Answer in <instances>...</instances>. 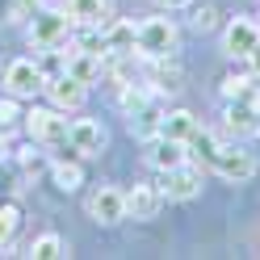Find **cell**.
Instances as JSON below:
<instances>
[{
    "mask_svg": "<svg viewBox=\"0 0 260 260\" xmlns=\"http://www.w3.org/2000/svg\"><path fill=\"white\" fill-rule=\"evenodd\" d=\"M135 46L143 59H172L176 51V25L168 17H147L135 25Z\"/></svg>",
    "mask_w": 260,
    "mask_h": 260,
    "instance_id": "6da1fadb",
    "label": "cell"
},
{
    "mask_svg": "<svg viewBox=\"0 0 260 260\" xmlns=\"http://www.w3.org/2000/svg\"><path fill=\"white\" fill-rule=\"evenodd\" d=\"M72 17L68 13H38L34 25H29V46L34 51H42V46H68V34H72Z\"/></svg>",
    "mask_w": 260,
    "mask_h": 260,
    "instance_id": "7a4b0ae2",
    "label": "cell"
},
{
    "mask_svg": "<svg viewBox=\"0 0 260 260\" xmlns=\"http://www.w3.org/2000/svg\"><path fill=\"white\" fill-rule=\"evenodd\" d=\"M46 84V76L38 68V59H13L9 68H5V88L9 96H38Z\"/></svg>",
    "mask_w": 260,
    "mask_h": 260,
    "instance_id": "3957f363",
    "label": "cell"
},
{
    "mask_svg": "<svg viewBox=\"0 0 260 260\" xmlns=\"http://www.w3.org/2000/svg\"><path fill=\"white\" fill-rule=\"evenodd\" d=\"M25 130L29 139L38 143H68V118H63V109H29L25 113Z\"/></svg>",
    "mask_w": 260,
    "mask_h": 260,
    "instance_id": "277c9868",
    "label": "cell"
},
{
    "mask_svg": "<svg viewBox=\"0 0 260 260\" xmlns=\"http://www.w3.org/2000/svg\"><path fill=\"white\" fill-rule=\"evenodd\" d=\"M159 193H164V202H193L202 193V168L185 159L181 168L164 172V189H159Z\"/></svg>",
    "mask_w": 260,
    "mask_h": 260,
    "instance_id": "5b68a950",
    "label": "cell"
},
{
    "mask_svg": "<svg viewBox=\"0 0 260 260\" xmlns=\"http://www.w3.org/2000/svg\"><path fill=\"white\" fill-rule=\"evenodd\" d=\"M88 218L101 222V226H118V222L126 218V193L113 189V185H101V189L88 198Z\"/></svg>",
    "mask_w": 260,
    "mask_h": 260,
    "instance_id": "8992f818",
    "label": "cell"
},
{
    "mask_svg": "<svg viewBox=\"0 0 260 260\" xmlns=\"http://www.w3.org/2000/svg\"><path fill=\"white\" fill-rule=\"evenodd\" d=\"M42 92L51 96V105L55 109H80L88 101V84H80L76 76H68V72H59V76H51L42 84Z\"/></svg>",
    "mask_w": 260,
    "mask_h": 260,
    "instance_id": "52a82bcc",
    "label": "cell"
},
{
    "mask_svg": "<svg viewBox=\"0 0 260 260\" xmlns=\"http://www.w3.org/2000/svg\"><path fill=\"white\" fill-rule=\"evenodd\" d=\"M214 172L222 176L226 185H243L256 176V155L252 151H239V147H222V155L214 159Z\"/></svg>",
    "mask_w": 260,
    "mask_h": 260,
    "instance_id": "ba28073f",
    "label": "cell"
},
{
    "mask_svg": "<svg viewBox=\"0 0 260 260\" xmlns=\"http://www.w3.org/2000/svg\"><path fill=\"white\" fill-rule=\"evenodd\" d=\"M68 143L76 155H101L105 151V126L92 122V118H76L68 126Z\"/></svg>",
    "mask_w": 260,
    "mask_h": 260,
    "instance_id": "9c48e42d",
    "label": "cell"
},
{
    "mask_svg": "<svg viewBox=\"0 0 260 260\" xmlns=\"http://www.w3.org/2000/svg\"><path fill=\"white\" fill-rule=\"evenodd\" d=\"M256 42H260V25L248 21V17H235L231 25H226V34H222V46H226L231 59H248L256 51Z\"/></svg>",
    "mask_w": 260,
    "mask_h": 260,
    "instance_id": "30bf717a",
    "label": "cell"
},
{
    "mask_svg": "<svg viewBox=\"0 0 260 260\" xmlns=\"http://www.w3.org/2000/svg\"><path fill=\"white\" fill-rule=\"evenodd\" d=\"M159 206H164V193H159L155 185H135V189H126V218L147 222V218L159 214Z\"/></svg>",
    "mask_w": 260,
    "mask_h": 260,
    "instance_id": "8fae6325",
    "label": "cell"
},
{
    "mask_svg": "<svg viewBox=\"0 0 260 260\" xmlns=\"http://www.w3.org/2000/svg\"><path fill=\"white\" fill-rule=\"evenodd\" d=\"M101 72H105V55L80 51V46H72V51H68V76H76L80 84H92V80H101Z\"/></svg>",
    "mask_w": 260,
    "mask_h": 260,
    "instance_id": "7c38bea8",
    "label": "cell"
},
{
    "mask_svg": "<svg viewBox=\"0 0 260 260\" xmlns=\"http://www.w3.org/2000/svg\"><path fill=\"white\" fill-rule=\"evenodd\" d=\"M198 135V118L189 109H168L164 122H159V139H172V143H189Z\"/></svg>",
    "mask_w": 260,
    "mask_h": 260,
    "instance_id": "4fadbf2b",
    "label": "cell"
},
{
    "mask_svg": "<svg viewBox=\"0 0 260 260\" xmlns=\"http://www.w3.org/2000/svg\"><path fill=\"white\" fill-rule=\"evenodd\" d=\"M130 135H135V139H159V122H164V109H159L155 101H147V105H143V109H135V113H130Z\"/></svg>",
    "mask_w": 260,
    "mask_h": 260,
    "instance_id": "5bb4252c",
    "label": "cell"
},
{
    "mask_svg": "<svg viewBox=\"0 0 260 260\" xmlns=\"http://www.w3.org/2000/svg\"><path fill=\"white\" fill-rule=\"evenodd\" d=\"M256 130H260V113H252L243 101L226 105V135H231V139H252Z\"/></svg>",
    "mask_w": 260,
    "mask_h": 260,
    "instance_id": "9a60e30c",
    "label": "cell"
},
{
    "mask_svg": "<svg viewBox=\"0 0 260 260\" xmlns=\"http://www.w3.org/2000/svg\"><path fill=\"white\" fill-rule=\"evenodd\" d=\"M147 159H151L155 172H172V168H181L189 159V147H185V143H172V139H155V147H151Z\"/></svg>",
    "mask_w": 260,
    "mask_h": 260,
    "instance_id": "2e32d148",
    "label": "cell"
},
{
    "mask_svg": "<svg viewBox=\"0 0 260 260\" xmlns=\"http://www.w3.org/2000/svg\"><path fill=\"white\" fill-rule=\"evenodd\" d=\"M185 147H189V159H198V168H214V159L222 155L218 135H210V130H202V126H198V135H193Z\"/></svg>",
    "mask_w": 260,
    "mask_h": 260,
    "instance_id": "e0dca14e",
    "label": "cell"
},
{
    "mask_svg": "<svg viewBox=\"0 0 260 260\" xmlns=\"http://www.w3.org/2000/svg\"><path fill=\"white\" fill-rule=\"evenodd\" d=\"M109 0H68V17L76 25H105Z\"/></svg>",
    "mask_w": 260,
    "mask_h": 260,
    "instance_id": "ac0fdd59",
    "label": "cell"
},
{
    "mask_svg": "<svg viewBox=\"0 0 260 260\" xmlns=\"http://www.w3.org/2000/svg\"><path fill=\"white\" fill-rule=\"evenodd\" d=\"M135 51V21L105 25V55H130Z\"/></svg>",
    "mask_w": 260,
    "mask_h": 260,
    "instance_id": "d6986e66",
    "label": "cell"
},
{
    "mask_svg": "<svg viewBox=\"0 0 260 260\" xmlns=\"http://www.w3.org/2000/svg\"><path fill=\"white\" fill-rule=\"evenodd\" d=\"M51 176H55V185H59L63 193H76L80 185H84V168H80V164H68V159L51 164Z\"/></svg>",
    "mask_w": 260,
    "mask_h": 260,
    "instance_id": "ffe728a7",
    "label": "cell"
},
{
    "mask_svg": "<svg viewBox=\"0 0 260 260\" xmlns=\"http://www.w3.org/2000/svg\"><path fill=\"white\" fill-rule=\"evenodd\" d=\"M29 256H34V260H55V256H68V243H63L55 231H46V235H38L34 243H29Z\"/></svg>",
    "mask_w": 260,
    "mask_h": 260,
    "instance_id": "44dd1931",
    "label": "cell"
},
{
    "mask_svg": "<svg viewBox=\"0 0 260 260\" xmlns=\"http://www.w3.org/2000/svg\"><path fill=\"white\" fill-rule=\"evenodd\" d=\"M147 101H155L151 96V88H143V84H122V96H118V105H122V113L130 118L135 109H143Z\"/></svg>",
    "mask_w": 260,
    "mask_h": 260,
    "instance_id": "7402d4cb",
    "label": "cell"
},
{
    "mask_svg": "<svg viewBox=\"0 0 260 260\" xmlns=\"http://www.w3.org/2000/svg\"><path fill=\"white\" fill-rule=\"evenodd\" d=\"M17 226H21V210L13 206V202H5V206H0V248H9V243H13Z\"/></svg>",
    "mask_w": 260,
    "mask_h": 260,
    "instance_id": "603a6c76",
    "label": "cell"
},
{
    "mask_svg": "<svg viewBox=\"0 0 260 260\" xmlns=\"http://www.w3.org/2000/svg\"><path fill=\"white\" fill-rule=\"evenodd\" d=\"M252 88H256L252 84V72H239V76H226L222 80V96H226V101H243Z\"/></svg>",
    "mask_w": 260,
    "mask_h": 260,
    "instance_id": "cb8c5ba5",
    "label": "cell"
},
{
    "mask_svg": "<svg viewBox=\"0 0 260 260\" xmlns=\"http://www.w3.org/2000/svg\"><path fill=\"white\" fill-rule=\"evenodd\" d=\"M214 25H218V9L214 5H202L193 13V29H214Z\"/></svg>",
    "mask_w": 260,
    "mask_h": 260,
    "instance_id": "d4e9b609",
    "label": "cell"
},
{
    "mask_svg": "<svg viewBox=\"0 0 260 260\" xmlns=\"http://www.w3.org/2000/svg\"><path fill=\"white\" fill-rule=\"evenodd\" d=\"M243 105H248V109H252V113H260V88H252V92H248V96H243Z\"/></svg>",
    "mask_w": 260,
    "mask_h": 260,
    "instance_id": "484cf974",
    "label": "cell"
},
{
    "mask_svg": "<svg viewBox=\"0 0 260 260\" xmlns=\"http://www.w3.org/2000/svg\"><path fill=\"white\" fill-rule=\"evenodd\" d=\"M155 5H159V9H168V13H172V9H189V5H193V0H155Z\"/></svg>",
    "mask_w": 260,
    "mask_h": 260,
    "instance_id": "4316f807",
    "label": "cell"
},
{
    "mask_svg": "<svg viewBox=\"0 0 260 260\" xmlns=\"http://www.w3.org/2000/svg\"><path fill=\"white\" fill-rule=\"evenodd\" d=\"M248 68H252V76H260V42H256V51L248 55Z\"/></svg>",
    "mask_w": 260,
    "mask_h": 260,
    "instance_id": "83f0119b",
    "label": "cell"
},
{
    "mask_svg": "<svg viewBox=\"0 0 260 260\" xmlns=\"http://www.w3.org/2000/svg\"><path fill=\"white\" fill-rule=\"evenodd\" d=\"M34 5H42V0H34Z\"/></svg>",
    "mask_w": 260,
    "mask_h": 260,
    "instance_id": "f1b7e54d",
    "label": "cell"
}]
</instances>
